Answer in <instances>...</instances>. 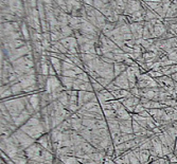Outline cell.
Listing matches in <instances>:
<instances>
[{
  "instance_id": "cell-1",
  "label": "cell",
  "mask_w": 177,
  "mask_h": 164,
  "mask_svg": "<svg viewBox=\"0 0 177 164\" xmlns=\"http://www.w3.org/2000/svg\"><path fill=\"white\" fill-rule=\"evenodd\" d=\"M140 155H141V156H138V158H140V159H141V162L143 163V162H145L146 160L148 159V156H150V154H148V151H142Z\"/></svg>"
},
{
  "instance_id": "cell-2",
  "label": "cell",
  "mask_w": 177,
  "mask_h": 164,
  "mask_svg": "<svg viewBox=\"0 0 177 164\" xmlns=\"http://www.w3.org/2000/svg\"><path fill=\"white\" fill-rule=\"evenodd\" d=\"M120 29V33L121 34H127V33H130V27H128L127 25H122L121 28H119Z\"/></svg>"
},
{
  "instance_id": "cell-3",
  "label": "cell",
  "mask_w": 177,
  "mask_h": 164,
  "mask_svg": "<svg viewBox=\"0 0 177 164\" xmlns=\"http://www.w3.org/2000/svg\"><path fill=\"white\" fill-rule=\"evenodd\" d=\"M49 73H50V74H52V75L55 74V72H54V69L52 67H49Z\"/></svg>"
},
{
  "instance_id": "cell-4",
  "label": "cell",
  "mask_w": 177,
  "mask_h": 164,
  "mask_svg": "<svg viewBox=\"0 0 177 164\" xmlns=\"http://www.w3.org/2000/svg\"><path fill=\"white\" fill-rule=\"evenodd\" d=\"M47 66H46V65H44L43 66V73H44V74H47Z\"/></svg>"
},
{
  "instance_id": "cell-5",
  "label": "cell",
  "mask_w": 177,
  "mask_h": 164,
  "mask_svg": "<svg viewBox=\"0 0 177 164\" xmlns=\"http://www.w3.org/2000/svg\"><path fill=\"white\" fill-rule=\"evenodd\" d=\"M84 1H85V2L87 3V4H89V5L93 4V1H92V0H84Z\"/></svg>"
},
{
  "instance_id": "cell-6",
  "label": "cell",
  "mask_w": 177,
  "mask_h": 164,
  "mask_svg": "<svg viewBox=\"0 0 177 164\" xmlns=\"http://www.w3.org/2000/svg\"><path fill=\"white\" fill-rule=\"evenodd\" d=\"M177 149V137H176V141H175V151Z\"/></svg>"
},
{
  "instance_id": "cell-7",
  "label": "cell",
  "mask_w": 177,
  "mask_h": 164,
  "mask_svg": "<svg viewBox=\"0 0 177 164\" xmlns=\"http://www.w3.org/2000/svg\"><path fill=\"white\" fill-rule=\"evenodd\" d=\"M175 151V155L177 156V149H176V151Z\"/></svg>"
}]
</instances>
